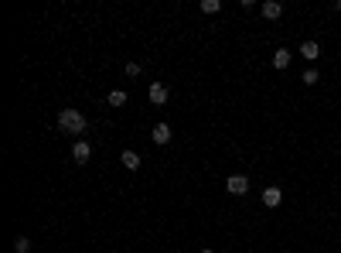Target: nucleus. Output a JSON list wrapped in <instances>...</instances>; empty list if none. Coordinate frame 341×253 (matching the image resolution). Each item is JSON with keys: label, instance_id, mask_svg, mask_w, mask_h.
Instances as JSON below:
<instances>
[{"label": "nucleus", "instance_id": "obj_1", "mask_svg": "<svg viewBox=\"0 0 341 253\" xmlns=\"http://www.w3.org/2000/svg\"><path fill=\"white\" fill-rule=\"evenodd\" d=\"M86 116L79 113V110H58V130L62 134H68V137H79V134H86Z\"/></svg>", "mask_w": 341, "mask_h": 253}, {"label": "nucleus", "instance_id": "obj_2", "mask_svg": "<svg viewBox=\"0 0 341 253\" xmlns=\"http://www.w3.org/2000/svg\"><path fill=\"white\" fill-rule=\"evenodd\" d=\"M225 188L232 192V195H239V198H242L246 192H249V178H246V174H232V178L225 182Z\"/></svg>", "mask_w": 341, "mask_h": 253}, {"label": "nucleus", "instance_id": "obj_3", "mask_svg": "<svg viewBox=\"0 0 341 253\" xmlns=\"http://www.w3.org/2000/svg\"><path fill=\"white\" fill-rule=\"evenodd\" d=\"M147 96H150V103H154V106H164L170 92H167V86H164V82H154V86L147 89Z\"/></svg>", "mask_w": 341, "mask_h": 253}, {"label": "nucleus", "instance_id": "obj_4", "mask_svg": "<svg viewBox=\"0 0 341 253\" xmlns=\"http://www.w3.org/2000/svg\"><path fill=\"white\" fill-rule=\"evenodd\" d=\"M89 158H92V147L86 144V140H75V144H72V161H75V164H86Z\"/></svg>", "mask_w": 341, "mask_h": 253}, {"label": "nucleus", "instance_id": "obj_5", "mask_svg": "<svg viewBox=\"0 0 341 253\" xmlns=\"http://www.w3.org/2000/svg\"><path fill=\"white\" fill-rule=\"evenodd\" d=\"M280 198H283V192H280L276 185L263 188V206H266V209H276V206H280Z\"/></svg>", "mask_w": 341, "mask_h": 253}, {"label": "nucleus", "instance_id": "obj_6", "mask_svg": "<svg viewBox=\"0 0 341 253\" xmlns=\"http://www.w3.org/2000/svg\"><path fill=\"white\" fill-rule=\"evenodd\" d=\"M280 14H283V4H276V0H266V4H263V17H266V21H276Z\"/></svg>", "mask_w": 341, "mask_h": 253}, {"label": "nucleus", "instance_id": "obj_7", "mask_svg": "<svg viewBox=\"0 0 341 253\" xmlns=\"http://www.w3.org/2000/svg\"><path fill=\"white\" fill-rule=\"evenodd\" d=\"M300 55H304L307 62H318L321 58V45L318 41H304V45H300Z\"/></svg>", "mask_w": 341, "mask_h": 253}, {"label": "nucleus", "instance_id": "obj_8", "mask_svg": "<svg viewBox=\"0 0 341 253\" xmlns=\"http://www.w3.org/2000/svg\"><path fill=\"white\" fill-rule=\"evenodd\" d=\"M120 161H123V168L136 171V168H140V154H136V150H123V154H120Z\"/></svg>", "mask_w": 341, "mask_h": 253}, {"label": "nucleus", "instance_id": "obj_9", "mask_svg": "<svg viewBox=\"0 0 341 253\" xmlns=\"http://www.w3.org/2000/svg\"><path fill=\"white\" fill-rule=\"evenodd\" d=\"M273 65H276V69H287V65H290V48H276V52H273Z\"/></svg>", "mask_w": 341, "mask_h": 253}, {"label": "nucleus", "instance_id": "obj_10", "mask_svg": "<svg viewBox=\"0 0 341 253\" xmlns=\"http://www.w3.org/2000/svg\"><path fill=\"white\" fill-rule=\"evenodd\" d=\"M170 140V127L167 123H157L154 127V144H167Z\"/></svg>", "mask_w": 341, "mask_h": 253}, {"label": "nucleus", "instance_id": "obj_11", "mask_svg": "<svg viewBox=\"0 0 341 253\" xmlns=\"http://www.w3.org/2000/svg\"><path fill=\"white\" fill-rule=\"evenodd\" d=\"M109 106H126V92L123 89H113V92H109Z\"/></svg>", "mask_w": 341, "mask_h": 253}, {"label": "nucleus", "instance_id": "obj_12", "mask_svg": "<svg viewBox=\"0 0 341 253\" xmlns=\"http://www.w3.org/2000/svg\"><path fill=\"white\" fill-rule=\"evenodd\" d=\"M31 250V240H27V236H17V240H14V253H27Z\"/></svg>", "mask_w": 341, "mask_h": 253}, {"label": "nucleus", "instance_id": "obj_13", "mask_svg": "<svg viewBox=\"0 0 341 253\" xmlns=\"http://www.w3.org/2000/svg\"><path fill=\"white\" fill-rule=\"evenodd\" d=\"M222 7V0H202V14H215Z\"/></svg>", "mask_w": 341, "mask_h": 253}, {"label": "nucleus", "instance_id": "obj_14", "mask_svg": "<svg viewBox=\"0 0 341 253\" xmlns=\"http://www.w3.org/2000/svg\"><path fill=\"white\" fill-rule=\"evenodd\" d=\"M304 86H318V69H307L304 72Z\"/></svg>", "mask_w": 341, "mask_h": 253}, {"label": "nucleus", "instance_id": "obj_15", "mask_svg": "<svg viewBox=\"0 0 341 253\" xmlns=\"http://www.w3.org/2000/svg\"><path fill=\"white\" fill-rule=\"evenodd\" d=\"M126 75L136 79V75H140V65H136V62H126Z\"/></svg>", "mask_w": 341, "mask_h": 253}, {"label": "nucleus", "instance_id": "obj_16", "mask_svg": "<svg viewBox=\"0 0 341 253\" xmlns=\"http://www.w3.org/2000/svg\"><path fill=\"white\" fill-rule=\"evenodd\" d=\"M334 11H341V0H334Z\"/></svg>", "mask_w": 341, "mask_h": 253}, {"label": "nucleus", "instance_id": "obj_17", "mask_svg": "<svg viewBox=\"0 0 341 253\" xmlns=\"http://www.w3.org/2000/svg\"><path fill=\"white\" fill-rule=\"evenodd\" d=\"M202 253H215V250H202Z\"/></svg>", "mask_w": 341, "mask_h": 253}]
</instances>
